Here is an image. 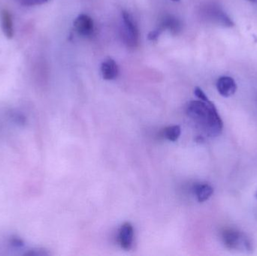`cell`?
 I'll return each mask as SVG.
<instances>
[{
	"instance_id": "obj_7",
	"label": "cell",
	"mask_w": 257,
	"mask_h": 256,
	"mask_svg": "<svg viewBox=\"0 0 257 256\" xmlns=\"http://www.w3.org/2000/svg\"><path fill=\"white\" fill-rule=\"evenodd\" d=\"M1 24L4 36L7 39H12L14 37V24L12 14L7 9H3L1 12Z\"/></svg>"
},
{
	"instance_id": "obj_14",
	"label": "cell",
	"mask_w": 257,
	"mask_h": 256,
	"mask_svg": "<svg viewBox=\"0 0 257 256\" xmlns=\"http://www.w3.org/2000/svg\"><path fill=\"white\" fill-rule=\"evenodd\" d=\"M48 0H20L21 4L25 6H35L44 4Z\"/></svg>"
},
{
	"instance_id": "obj_5",
	"label": "cell",
	"mask_w": 257,
	"mask_h": 256,
	"mask_svg": "<svg viewBox=\"0 0 257 256\" xmlns=\"http://www.w3.org/2000/svg\"><path fill=\"white\" fill-rule=\"evenodd\" d=\"M119 243L123 249H128L133 247L134 240V228L128 222L123 224L119 231Z\"/></svg>"
},
{
	"instance_id": "obj_16",
	"label": "cell",
	"mask_w": 257,
	"mask_h": 256,
	"mask_svg": "<svg viewBox=\"0 0 257 256\" xmlns=\"http://www.w3.org/2000/svg\"><path fill=\"white\" fill-rule=\"evenodd\" d=\"M194 93L195 95H196V97L198 98V99H200V100L202 101H208L209 99H208V98L207 97L206 95H205V93H204L203 91H202V89L199 88V87H196L195 88L194 90Z\"/></svg>"
},
{
	"instance_id": "obj_9",
	"label": "cell",
	"mask_w": 257,
	"mask_h": 256,
	"mask_svg": "<svg viewBox=\"0 0 257 256\" xmlns=\"http://www.w3.org/2000/svg\"><path fill=\"white\" fill-rule=\"evenodd\" d=\"M214 189L208 184H198L195 186V193L199 202L207 201L212 195Z\"/></svg>"
},
{
	"instance_id": "obj_19",
	"label": "cell",
	"mask_w": 257,
	"mask_h": 256,
	"mask_svg": "<svg viewBox=\"0 0 257 256\" xmlns=\"http://www.w3.org/2000/svg\"><path fill=\"white\" fill-rule=\"evenodd\" d=\"M172 1L177 2V1H179V0H172Z\"/></svg>"
},
{
	"instance_id": "obj_18",
	"label": "cell",
	"mask_w": 257,
	"mask_h": 256,
	"mask_svg": "<svg viewBox=\"0 0 257 256\" xmlns=\"http://www.w3.org/2000/svg\"><path fill=\"white\" fill-rule=\"evenodd\" d=\"M249 1H250V2H255V1H256V0H249Z\"/></svg>"
},
{
	"instance_id": "obj_11",
	"label": "cell",
	"mask_w": 257,
	"mask_h": 256,
	"mask_svg": "<svg viewBox=\"0 0 257 256\" xmlns=\"http://www.w3.org/2000/svg\"><path fill=\"white\" fill-rule=\"evenodd\" d=\"M181 133V129L179 126H169L164 129V136L171 141H176Z\"/></svg>"
},
{
	"instance_id": "obj_20",
	"label": "cell",
	"mask_w": 257,
	"mask_h": 256,
	"mask_svg": "<svg viewBox=\"0 0 257 256\" xmlns=\"http://www.w3.org/2000/svg\"><path fill=\"white\" fill-rule=\"evenodd\" d=\"M256 198L257 199V192H256Z\"/></svg>"
},
{
	"instance_id": "obj_15",
	"label": "cell",
	"mask_w": 257,
	"mask_h": 256,
	"mask_svg": "<svg viewBox=\"0 0 257 256\" xmlns=\"http://www.w3.org/2000/svg\"><path fill=\"white\" fill-rule=\"evenodd\" d=\"M48 255V252L43 249H31V250L28 251L27 253H25V255L28 256H44Z\"/></svg>"
},
{
	"instance_id": "obj_2",
	"label": "cell",
	"mask_w": 257,
	"mask_h": 256,
	"mask_svg": "<svg viewBox=\"0 0 257 256\" xmlns=\"http://www.w3.org/2000/svg\"><path fill=\"white\" fill-rule=\"evenodd\" d=\"M123 39L128 48H136L139 43V30L132 15L127 12H122Z\"/></svg>"
},
{
	"instance_id": "obj_17",
	"label": "cell",
	"mask_w": 257,
	"mask_h": 256,
	"mask_svg": "<svg viewBox=\"0 0 257 256\" xmlns=\"http://www.w3.org/2000/svg\"><path fill=\"white\" fill-rule=\"evenodd\" d=\"M162 31L160 30V29H157L156 30H154V31H151V33L148 34V39L151 41L156 40V39H158L160 35L161 34Z\"/></svg>"
},
{
	"instance_id": "obj_6",
	"label": "cell",
	"mask_w": 257,
	"mask_h": 256,
	"mask_svg": "<svg viewBox=\"0 0 257 256\" xmlns=\"http://www.w3.org/2000/svg\"><path fill=\"white\" fill-rule=\"evenodd\" d=\"M102 78L107 81L114 80L119 74V68L113 59L107 58L102 62L101 66Z\"/></svg>"
},
{
	"instance_id": "obj_8",
	"label": "cell",
	"mask_w": 257,
	"mask_h": 256,
	"mask_svg": "<svg viewBox=\"0 0 257 256\" xmlns=\"http://www.w3.org/2000/svg\"><path fill=\"white\" fill-rule=\"evenodd\" d=\"M223 240L226 247L229 249H236L241 243L242 238L241 234L238 231H235V230H227L223 233Z\"/></svg>"
},
{
	"instance_id": "obj_3",
	"label": "cell",
	"mask_w": 257,
	"mask_h": 256,
	"mask_svg": "<svg viewBox=\"0 0 257 256\" xmlns=\"http://www.w3.org/2000/svg\"><path fill=\"white\" fill-rule=\"evenodd\" d=\"M74 27L77 33L84 37L91 36L94 31L93 19L87 15H79L74 22Z\"/></svg>"
},
{
	"instance_id": "obj_10",
	"label": "cell",
	"mask_w": 257,
	"mask_h": 256,
	"mask_svg": "<svg viewBox=\"0 0 257 256\" xmlns=\"http://www.w3.org/2000/svg\"><path fill=\"white\" fill-rule=\"evenodd\" d=\"M162 32L164 30H169L172 32H177L180 30V23L176 18L168 17L165 18L159 27Z\"/></svg>"
},
{
	"instance_id": "obj_13",
	"label": "cell",
	"mask_w": 257,
	"mask_h": 256,
	"mask_svg": "<svg viewBox=\"0 0 257 256\" xmlns=\"http://www.w3.org/2000/svg\"><path fill=\"white\" fill-rule=\"evenodd\" d=\"M9 243L13 247L21 248L24 246V241L18 236H12L9 240Z\"/></svg>"
},
{
	"instance_id": "obj_1",
	"label": "cell",
	"mask_w": 257,
	"mask_h": 256,
	"mask_svg": "<svg viewBox=\"0 0 257 256\" xmlns=\"http://www.w3.org/2000/svg\"><path fill=\"white\" fill-rule=\"evenodd\" d=\"M188 117L210 137H217L223 131V121L211 101H192L187 105Z\"/></svg>"
},
{
	"instance_id": "obj_12",
	"label": "cell",
	"mask_w": 257,
	"mask_h": 256,
	"mask_svg": "<svg viewBox=\"0 0 257 256\" xmlns=\"http://www.w3.org/2000/svg\"><path fill=\"white\" fill-rule=\"evenodd\" d=\"M12 120L19 126H24L27 123V118L21 113H14L12 115Z\"/></svg>"
},
{
	"instance_id": "obj_4",
	"label": "cell",
	"mask_w": 257,
	"mask_h": 256,
	"mask_svg": "<svg viewBox=\"0 0 257 256\" xmlns=\"http://www.w3.org/2000/svg\"><path fill=\"white\" fill-rule=\"evenodd\" d=\"M218 93L223 97H230L235 94L237 90V84L233 78L223 76L219 78L217 82Z\"/></svg>"
}]
</instances>
